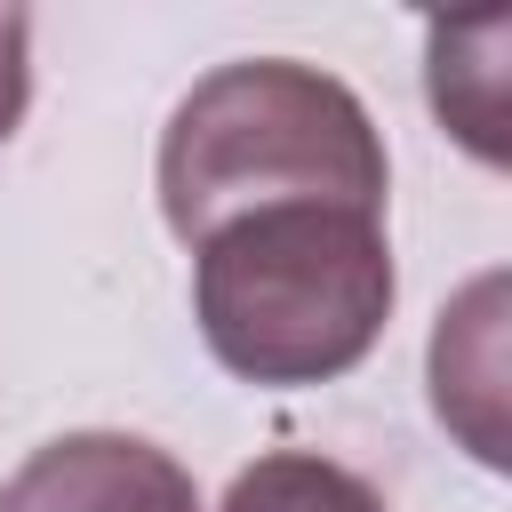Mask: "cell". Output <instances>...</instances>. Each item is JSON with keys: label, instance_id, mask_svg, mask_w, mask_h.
<instances>
[{"label": "cell", "instance_id": "cell-2", "mask_svg": "<svg viewBox=\"0 0 512 512\" xmlns=\"http://www.w3.org/2000/svg\"><path fill=\"white\" fill-rule=\"evenodd\" d=\"M392 240L368 208H264L192 248V320L240 384H328L392 320Z\"/></svg>", "mask_w": 512, "mask_h": 512}, {"label": "cell", "instance_id": "cell-5", "mask_svg": "<svg viewBox=\"0 0 512 512\" xmlns=\"http://www.w3.org/2000/svg\"><path fill=\"white\" fill-rule=\"evenodd\" d=\"M216 512H392L352 464L312 456V448H272L248 472H232Z\"/></svg>", "mask_w": 512, "mask_h": 512}, {"label": "cell", "instance_id": "cell-1", "mask_svg": "<svg viewBox=\"0 0 512 512\" xmlns=\"http://www.w3.org/2000/svg\"><path fill=\"white\" fill-rule=\"evenodd\" d=\"M160 216L184 248L208 232L264 216V208H368L384 216V136L368 104L288 56H248L216 64L208 80L184 88V104L160 128Z\"/></svg>", "mask_w": 512, "mask_h": 512}, {"label": "cell", "instance_id": "cell-4", "mask_svg": "<svg viewBox=\"0 0 512 512\" xmlns=\"http://www.w3.org/2000/svg\"><path fill=\"white\" fill-rule=\"evenodd\" d=\"M496 304H504V280L488 272V280H472L464 304L440 312V328H432V408H440V424L464 432V448H472L480 464H504V416H496V400H504L496 336H504V328H496Z\"/></svg>", "mask_w": 512, "mask_h": 512}, {"label": "cell", "instance_id": "cell-3", "mask_svg": "<svg viewBox=\"0 0 512 512\" xmlns=\"http://www.w3.org/2000/svg\"><path fill=\"white\" fill-rule=\"evenodd\" d=\"M0 512H200V488L136 432H64L0 480Z\"/></svg>", "mask_w": 512, "mask_h": 512}, {"label": "cell", "instance_id": "cell-6", "mask_svg": "<svg viewBox=\"0 0 512 512\" xmlns=\"http://www.w3.org/2000/svg\"><path fill=\"white\" fill-rule=\"evenodd\" d=\"M24 104H32V16L0 8V144L24 128Z\"/></svg>", "mask_w": 512, "mask_h": 512}]
</instances>
